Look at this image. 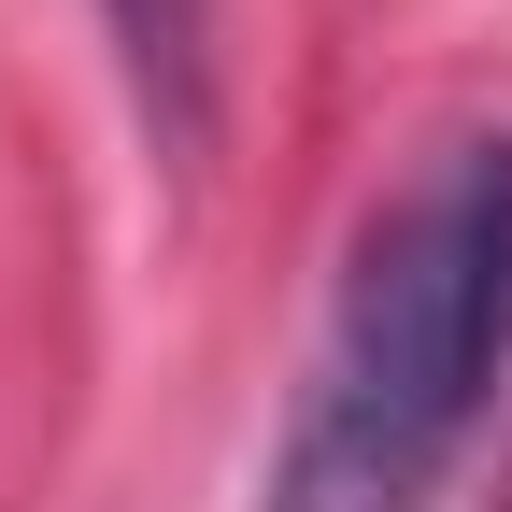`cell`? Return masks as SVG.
I'll return each instance as SVG.
<instances>
[{"label":"cell","instance_id":"obj_2","mask_svg":"<svg viewBox=\"0 0 512 512\" xmlns=\"http://www.w3.org/2000/svg\"><path fill=\"white\" fill-rule=\"evenodd\" d=\"M114 15V57H128V100L171 157L214 143V0H100Z\"/></svg>","mask_w":512,"mask_h":512},{"label":"cell","instance_id":"obj_1","mask_svg":"<svg viewBox=\"0 0 512 512\" xmlns=\"http://www.w3.org/2000/svg\"><path fill=\"white\" fill-rule=\"evenodd\" d=\"M512 342V143L427 157L370 214L256 512H413Z\"/></svg>","mask_w":512,"mask_h":512}]
</instances>
